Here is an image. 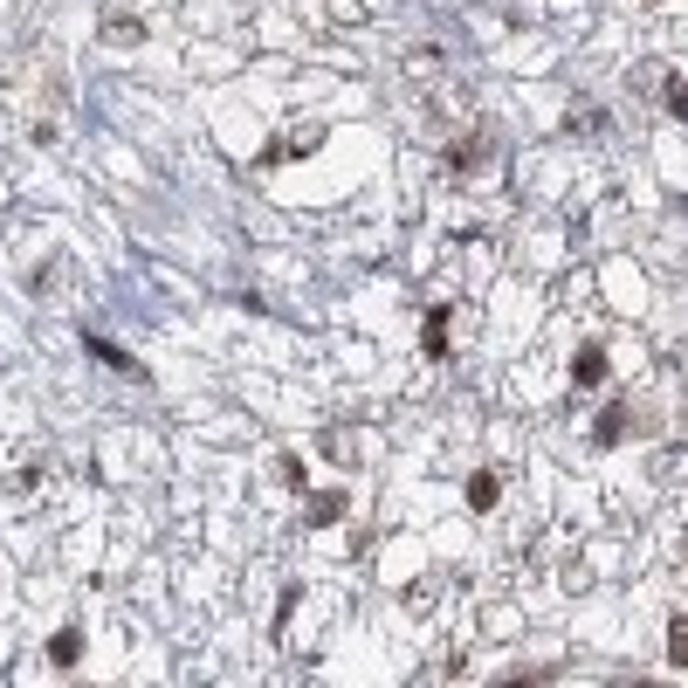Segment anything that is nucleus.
Here are the masks:
<instances>
[{
	"label": "nucleus",
	"mask_w": 688,
	"mask_h": 688,
	"mask_svg": "<svg viewBox=\"0 0 688 688\" xmlns=\"http://www.w3.org/2000/svg\"><path fill=\"white\" fill-rule=\"evenodd\" d=\"M49 661H56V668H69V661H76V633H56V640H49Z\"/></svg>",
	"instance_id": "f257e3e1"
},
{
	"label": "nucleus",
	"mask_w": 688,
	"mask_h": 688,
	"mask_svg": "<svg viewBox=\"0 0 688 688\" xmlns=\"http://www.w3.org/2000/svg\"><path fill=\"white\" fill-rule=\"evenodd\" d=\"M675 661H688V620H675Z\"/></svg>",
	"instance_id": "f03ea898"
}]
</instances>
